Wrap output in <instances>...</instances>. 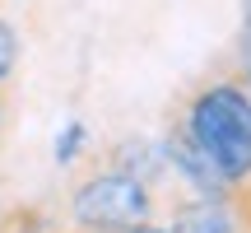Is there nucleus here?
I'll return each instance as SVG.
<instances>
[{"label": "nucleus", "instance_id": "9b49d317", "mask_svg": "<svg viewBox=\"0 0 251 233\" xmlns=\"http://www.w3.org/2000/svg\"><path fill=\"white\" fill-rule=\"evenodd\" d=\"M56 233H79V229H56Z\"/></svg>", "mask_w": 251, "mask_h": 233}, {"label": "nucleus", "instance_id": "1a4fd4ad", "mask_svg": "<svg viewBox=\"0 0 251 233\" xmlns=\"http://www.w3.org/2000/svg\"><path fill=\"white\" fill-rule=\"evenodd\" d=\"M5 121H9V98H5V84H0V135H5Z\"/></svg>", "mask_w": 251, "mask_h": 233}, {"label": "nucleus", "instance_id": "0eeeda50", "mask_svg": "<svg viewBox=\"0 0 251 233\" xmlns=\"http://www.w3.org/2000/svg\"><path fill=\"white\" fill-rule=\"evenodd\" d=\"M224 56H228V61H233L237 70H242L247 80H251V33H247V28H242V33H237V37H233V47H228Z\"/></svg>", "mask_w": 251, "mask_h": 233}, {"label": "nucleus", "instance_id": "423d86ee", "mask_svg": "<svg viewBox=\"0 0 251 233\" xmlns=\"http://www.w3.org/2000/svg\"><path fill=\"white\" fill-rule=\"evenodd\" d=\"M84 140H89V135H84V121H70V126H65V135L56 140V159H61V163H75V159H79V149H84Z\"/></svg>", "mask_w": 251, "mask_h": 233}, {"label": "nucleus", "instance_id": "7ed1b4c3", "mask_svg": "<svg viewBox=\"0 0 251 233\" xmlns=\"http://www.w3.org/2000/svg\"><path fill=\"white\" fill-rule=\"evenodd\" d=\"M168 233H251V191H205L177 196L163 215Z\"/></svg>", "mask_w": 251, "mask_h": 233}, {"label": "nucleus", "instance_id": "f03ea898", "mask_svg": "<svg viewBox=\"0 0 251 233\" xmlns=\"http://www.w3.org/2000/svg\"><path fill=\"white\" fill-rule=\"evenodd\" d=\"M79 168H75L70 187H65V215L70 229L79 233H126L135 224H149V219L168 215V201L140 182L135 173L107 163L98 149L79 154Z\"/></svg>", "mask_w": 251, "mask_h": 233}, {"label": "nucleus", "instance_id": "f257e3e1", "mask_svg": "<svg viewBox=\"0 0 251 233\" xmlns=\"http://www.w3.org/2000/svg\"><path fill=\"white\" fill-rule=\"evenodd\" d=\"M168 121L209 159L224 187L251 191V80L228 56L172 98Z\"/></svg>", "mask_w": 251, "mask_h": 233}, {"label": "nucleus", "instance_id": "20e7f679", "mask_svg": "<svg viewBox=\"0 0 251 233\" xmlns=\"http://www.w3.org/2000/svg\"><path fill=\"white\" fill-rule=\"evenodd\" d=\"M56 229L61 224H56L42 205H14L5 219H0V233H56Z\"/></svg>", "mask_w": 251, "mask_h": 233}, {"label": "nucleus", "instance_id": "9d476101", "mask_svg": "<svg viewBox=\"0 0 251 233\" xmlns=\"http://www.w3.org/2000/svg\"><path fill=\"white\" fill-rule=\"evenodd\" d=\"M242 28L251 33V0H242Z\"/></svg>", "mask_w": 251, "mask_h": 233}, {"label": "nucleus", "instance_id": "6e6552de", "mask_svg": "<svg viewBox=\"0 0 251 233\" xmlns=\"http://www.w3.org/2000/svg\"><path fill=\"white\" fill-rule=\"evenodd\" d=\"M126 233H168V224H163V219H149V224H135V229H126Z\"/></svg>", "mask_w": 251, "mask_h": 233}, {"label": "nucleus", "instance_id": "39448f33", "mask_svg": "<svg viewBox=\"0 0 251 233\" xmlns=\"http://www.w3.org/2000/svg\"><path fill=\"white\" fill-rule=\"evenodd\" d=\"M14 65H19V33H14V24H9V14L0 9V84H9Z\"/></svg>", "mask_w": 251, "mask_h": 233}]
</instances>
